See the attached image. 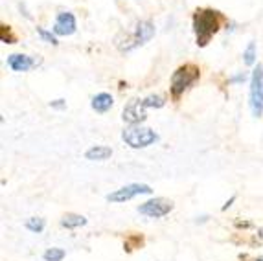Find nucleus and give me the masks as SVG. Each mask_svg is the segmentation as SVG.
Listing matches in <instances>:
<instances>
[{
    "mask_svg": "<svg viewBox=\"0 0 263 261\" xmlns=\"http://www.w3.org/2000/svg\"><path fill=\"white\" fill-rule=\"evenodd\" d=\"M153 35H155L153 22H149V20H140V22L136 24L135 33H133V37L129 39V43H131L129 50H133V48H136V46L146 44L148 41L153 39Z\"/></svg>",
    "mask_w": 263,
    "mask_h": 261,
    "instance_id": "nucleus-9",
    "label": "nucleus"
},
{
    "mask_svg": "<svg viewBox=\"0 0 263 261\" xmlns=\"http://www.w3.org/2000/svg\"><path fill=\"white\" fill-rule=\"evenodd\" d=\"M164 103H166V99L162 98L160 94H149L148 98H144V105L146 107H153V109H162L164 107Z\"/></svg>",
    "mask_w": 263,
    "mask_h": 261,
    "instance_id": "nucleus-17",
    "label": "nucleus"
},
{
    "mask_svg": "<svg viewBox=\"0 0 263 261\" xmlns=\"http://www.w3.org/2000/svg\"><path fill=\"white\" fill-rule=\"evenodd\" d=\"M64 256H66V252H64L63 248H46L45 254H43V258H45V261H63Z\"/></svg>",
    "mask_w": 263,
    "mask_h": 261,
    "instance_id": "nucleus-15",
    "label": "nucleus"
},
{
    "mask_svg": "<svg viewBox=\"0 0 263 261\" xmlns=\"http://www.w3.org/2000/svg\"><path fill=\"white\" fill-rule=\"evenodd\" d=\"M114 105V99H112V96L110 94H107V92H100V94H96L94 98H92V103H90V107L94 109L96 112H100V114H103V112H107Z\"/></svg>",
    "mask_w": 263,
    "mask_h": 261,
    "instance_id": "nucleus-12",
    "label": "nucleus"
},
{
    "mask_svg": "<svg viewBox=\"0 0 263 261\" xmlns=\"http://www.w3.org/2000/svg\"><path fill=\"white\" fill-rule=\"evenodd\" d=\"M46 222L45 219H41V217H30L28 221H26V228L33 232V234H41L43 230H45Z\"/></svg>",
    "mask_w": 263,
    "mask_h": 261,
    "instance_id": "nucleus-16",
    "label": "nucleus"
},
{
    "mask_svg": "<svg viewBox=\"0 0 263 261\" xmlns=\"http://www.w3.org/2000/svg\"><path fill=\"white\" fill-rule=\"evenodd\" d=\"M171 210H173V201L164 199V197H155L138 206V214L151 217V219H160V217L167 216Z\"/></svg>",
    "mask_w": 263,
    "mask_h": 261,
    "instance_id": "nucleus-6",
    "label": "nucleus"
},
{
    "mask_svg": "<svg viewBox=\"0 0 263 261\" xmlns=\"http://www.w3.org/2000/svg\"><path fill=\"white\" fill-rule=\"evenodd\" d=\"M110 157H112V149L107 145H92L85 153V158L92 160V162H103V160H109Z\"/></svg>",
    "mask_w": 263,
    "mask_h": 261,
    "instance_id": "nucleus-11",
    "label": "nucleus"
},
{
    "mask_svg": "<svg viewBox=\"0 0 263 261\" xmlns=\"http://www.w3.org/2000/svg\"><path fill=\"white\" fill-rule=\"evenodd\" d=\"M153 193V189L149 188L148 184H140V182H135V184H127V186H123L120 189H114L112 193L105 197L109 203H114V204H120V203H127L131 199H135L136 195H151Z\"/></svg>",
    "mask_w": 263,
    "mask_h": 261,
    "instance_id": "nucleus-5",
    "label": "nucleus"
},
{
    "mask_svg": "<svg viewBox=\"0 0 263 261\" xmlns=\"http://www.w3.org/2000/svg\"><path fill=\"white\" fill-rule=\"evenodd\" d=\"M50 107L52 109H55V111H61L66 107V101L64 99H55V101H50Z\"/></svg>",
    "mask_w": 263,
    "mask_h": 261,
    "instance_id": "nucleus-20",
    "label": "nucleus"
},
{
    "mask_svg": "<svg viewBox=\"0 0 263 261\" xmlns=\"http://www.w3.org/2000/svg\"><path fill=\"white\" fill-rule=\"evenodd\" d=\"M221 22H223L221 13L213 11V9H199L197 13L193 15V30H195V35H197V44H208L210 39L219 32Z\"/></svg>",
    "mask_w": 263,
    "mask_h": 261,
    "instance_id": "nucleus-1",
    "label": "nucleus"
},
{
    "mask_svg": "<svg viewBox=\"0 0 263 261\" xmlns=\"http://www.w3.org/2000/svg\"><path fill=\"white\" fill-rule=\"evenodd\" d=\"M0 37H2V41L7 43V44H13V43H15V37L11 35L9 26H2V33H0Z\"/></svg>",
    "mask_w": 263,
    "mask_h": 261,
    "instance_id": "nucleus-19",
    "label": "nucleus"
},
{
    "mask_svg": "<svg viewBox=\"0 0 263 261\" xmlns=\"http://www.w3.org/2000/svg\"><path fill=\"white\" fill-rule=\"evenodd\" d=\"M249 105L252 116L260 118L263 114V65H258L251 76V90H249Z\"/></svg>",
    "mask_w": 263,
    "mask_h": 261,
    "instance_id": "nucleus-4",
    "label": "nucleus"
},
{
    "mask_svg": "<svg viewBox=\"0 0 263 261\" xmlns=\"http://www.w3.org/2000/svg\"><path fill=\"white\" fill-rule=\"evenodd\" d=\"M146 105H144V99H131L127 105H125V109H123V122H127L131 125H138L142 124L148 114H146Z\"/></svg>",
    "mask_w": 263,
    "mask_h": 261,
    "instance_id": "nucleus-7",
    "label": "nucleus"
},
{
    "mask_svg": "<svg viewBox=\"0 0 263 261\" xmlns=\"http://www.w3.org/2000/svg\"><path fill=\"white\" fill-rule=\"evenodd\" d=\"M254 261H263V258H258V260H254Z\"/></svg>",
    "mask_w": 263,
    "mask_h": 261,
    "instance_id": "nucleus-22",
    "label": "nucleus"
},
{
    "mask_svg": "<svg viewBox=\"0 0 263 261\" xmlns=\"http://www.w3.org/2000/svg\"><path fill=\"white\" fill-rule=\"evenodd\" d=\"M234 201H236V197H230V199H228V201L223 204V208H221V210H223V212H225V210H228L232 206V203H234Z\"/></svg>",
    "mask_w": 263,
    "mask_h": 261,
    "instance_id": "nucleus-21",
    "label": "nucleus"
},
{
    "mask_svg": "<svg viewBox=\"0 0 263 261\" xmlns=\"http://www.w3.org/2000/svg\"><path fill=\"white\" fill-rule=\"evenodd\" d=\"M37 33H39V37L45 41V43H48V44H53V46L59 44L57 35H55L53 32H48V30H45V28L37 26Z\"/></svg>",
    "mask_w": 263,
    "mask_h": 261,
    "instance_id": "nucleus-18",
    "label": "nucleus"
},
{
    "mask_svg": "<svg viewBox=\"0 0 263 261\" xmlns=\"http://www.w3.org/2000/svg\"><path fill=\"white\" fill-rule=\"evenodd\" d=\"M199 66L195 65H184L177 68L171 76V96L175 99L180 98L188 87H192L199 79Z\"/></svg>",
    "mask_w": 263,
    "mask_h": 261,
    "instance_id": "nucleus-3",
    "label": "nucleus"
},
{
    "mask_svg": "<svg viewBox=\"0 0 263 261\" xmlns=\"http://www.w3.org/2000/svg\"><path fill=\"white\" fill-rule=\"evenodd\" d=\"M35 65H37L35 59L30 57V55H24V53H11L7 57V66L11 68L13 72H28Z\"/></svg>",
    "mask_w": 263,
    "mask_h": 261,
    "instance_id": "nucleus-10",
    "label": "nucleus"
},
{
    "mask_svg": "<svg viewBox=\"0 0 263 261\" xmlns=\"http://www.w3.org/2000/svg\"><path fill=\"white\" fill-rule=\"evenodd\" d=\"M243 63L247 66H254V65H256V43H254V41H251V43H249V46L245 48Z\"/></svg>",
    "mask_w": 263,
    "mask_h": 261,
    "instance_id": "nucleus-14",
    "label": "nucleus"
},
{
    "mask_svg": "<svg viewBox=\"0 0 263 261\" xmlns=\"http://www.w3.org/2000/svg\"><path fill=\"white\" fill-rule=\"evenodd\" d=\"M87 224V217L79 216V214H66V216L61 217V226L68 230L79 228V226H85Z\"/></svg>",
    "mask_w": 263,
    "mask_h": 261,
    "instance_id": "nucleus-13",
    "label": "nucleus"
},
{
    "mask_svg": "<svg viewBox=\"0 0 263 261\" xmlns=\"http://www.w3.org/2000/svg\"><path fill=\"white\" fill-rule=\"evenodd\" d=\"M122 140L129 147L133 149H146L149 145H153L158 140V134L149 127L144 125H129L127 129L122 132Z\"/></svg>",
    "mask_w": 263,
    "mask_h": 261,
    "instance_id": "nucleus-2",
    "label": "nucleus"
},
{
    "mask_svg": "<svg viewBox=\"0 0 263 261\" xmlns=\"http://www.w3.org/2000/svg\"><path fill=\"white\" fill-rule=\"evenodd\" d=\"M76 30H77V22H76L74 13H70V11H61V13H57L52 32L55 33V35L66 37V35L76 33Z\"/></svg>",
    "mask_w": 263,
    "mask_h": 261,
    "instance_id": "nucleus-8",
    "label": "nucleus"
}]
</instances>
